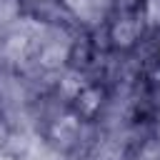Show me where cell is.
I'll use <instances>...</instances> for the list:
<instances>
[{"label":"cell","mask_w":160,"mask_h":160,"mask_svg":"<svg viewBox=\"0 0 160 160\" xmlns=\"http://www.w3.org/2000/svg\"><path fill=\"white\" fill-rule=\"evenodd\" d=\"M138 32H140V20L138 18H122L112 25V40L122 48L132 45L138 40Z\"/></svg>","instance_id":"cell-1"},{"label":"cell","mask_w":160,"mask_h":160,"mask_svg":"<svg viewBox=\"0 0 160 160\" xmlns=\"http://www.w3.org/2000/svg\"><path fill=\"white\" fill-rule=\"evenodd\" d=\"M145 18L150 22H160V0H145Z\"/></svg>","instance_id":"cell-2"},{"label":"cell","mask_w":160,"mask_h":160,"mask_svg":"<svg viewBox=\"0 0 160 160\" xmlns=\"http://www.w3.org/2000/svg\"><path fill=\"white\" fill-rule=\"evenodd\" d=\"M8 138H10V130H8V125H5V120H2V115H0V148L8 145Z\"/></svg>","instance_id":"cell-3"}]
</instances>
